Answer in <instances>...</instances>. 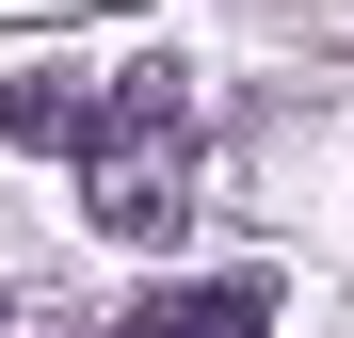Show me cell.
I'll use <instances>...</instances> for the list:
<instances>
[{"mask_svg": "<svg viewBox=\"0 0 354 338\" xmlns=\"http://www.w3.org/2000/svg\"><path fill=\"white\" fill-rule=\"evenodd\" d=\"M113 338H274V290L258 274H194V290H145Z\"/></svg>", "mask_w": 354, "mask_h": 338, "instance_id": "7a4b0ae2", "label": "cell"}, {"mask_svg": "<svg viewBox=\"0 0 354 338\" xmlns=\"http://www.w3.org/2000/svg\"><path fill=\"white\" fill-rule=\"evenodd\" d=\"M0 129L17 145H65L113 242H177L209 113H194V65H97V81H48L32 65V81H0Z\"/></svg>", "mask_w": 354, "mask_h": 338, "instance_id": "6da1fadb", "label": "cell"}]
</instances>
